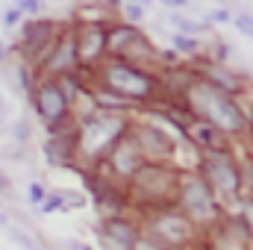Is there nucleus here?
Instances as JSON below:
<instances>
[{"label":"nucleus","instance_id":"obj_1","mask_svg":"<svg viewBox=\"0 0 253 250\" xmlns=\"http://www.w3.org/2000/svg\"><path fill=\"white\" fill-rule=\"evenodd\" d=\"M191 106L200 112L203 124L224 129V132H239L245 129V115L239 109V103L218 85L212 83H197L191 85Z\"/></svg>","mask_w":253,"mask_h":250},{"label":"nucleus","instance_id":"obj_2","mask_svg":"<svg viewBox=\"0 0 253 250\" xmlns=\"http://www.w3.org/2000/svg\"><path fill=\"white\" fill-rule=\"evenodd\" d=\"M106 85L118 97H126V100H144L156 88V83L141 68H132V65H126V62H112L106 68Z\"/></svg>","mask_w":253,"mask_h":250},{"label":"nucleus","instance_id":"obj_3","mask_svg":"<svg viewBox=\"0 0 253 250\" xmlns=\"http://www.w3.org/2000/svg\"><path fill=\"white\" fill-rule=\"evenodd\" d=\"M121 129H124V118H115V115L88 118L85 126H83V138H80V144H83V150H85V153L97 156V153H103V150L115 147V141H118Z\"/></svg>","mask_w":253,"mask_h":250},{"label":"nucleus","instance_id":"obj_4","mask_svg":"<svg viewBox=\"0 0 253 250\" xmlns=\"http://www.w3.org/2000/svg\"><path fill=\"white\" fill-rule=\"evenodd\" d=\"M206 186L221 191V194H236L239 191V168L236 159L227 150H209L206 153Z\"/></svg>","mask_w":253,"mask_h":250},{"label":"nucleus","instance_id":"obj_5","mask_svg":"<svg viewBox=\"0 0 253 250\" xmlns=\"http://www.w3.org/2000/svg\"><path fill=\"white\" fill-rule=\"evenodd\" d=\"M183 206L197 221L212 218V191L206 186V180H197V177L186 180V186H183Z\"/></svg>","mask_w":253,"mask_h":250},{"label":"nucleus","instance_id":"obj_6","mask_svg":"<svg viewBox=\"0 0 253 250\" xmlns=\"http://www.w3.org/2000/svg\"><path fill=\"white\" fill-rule=\"evenodd\" d=\"M39 112H42V118L47 121V124H56V121H62L65 109H68V97H65V91L56 85V83H47V85H42L39 88Z\"/></svg>","mask_w":253,"mask_h":250},{"label":"nucleus","instance_id":"obj_7","mask_svg":"<svg viewBox=\"0 0 253 250\" xmlns=\"http://www.w3.org/2000/svg\"><path fill=\"white\" fill-rule=\"evenodd\" d=\"M156 233L171 245H183L189 239V221L186 215H162L156 221Z\"/></svg>","mask_w":253,"mask_h":250},{"label":"nucleus","instance_id":"obj_8","mask_svg":"<svg viewBox=\"0 0 253 250\" xmlns=\"http://www.w3.org/2000/svg\"><path fill=\"white\" fill-rule=\"evenodd\" d=\"M138 153L144 150V153H153V156H159V153H168L171 150V138L162 132V129H156V126H141L138 129Z\"/></svg>","mask_w":253,"mask_h":250},{"label":"nucleus","instance_id":"obj_9","mask_svg":"<svg viewBox=\"0 0 253 250\" xmlns=\"http://www.w3.org/2000/svg\"><path fill=\"white\" fill-rule=\"evenodd\" d=\"M112 162H115V168L121 171V174H135L138 171V165H141V159H138V147L132 144V141H121V144H115L112 147Z\"/></svg>","mask_w":253,"mask_h":250},{"label":"nucleus","instance_id":"obj_10","mask_svg":"<svg viewBox=\"0 0 253 250\" xmlns=\"http://www.w3.org/2000/svg\"><path fill=\"white\" fill-rule=\"evenodd\" d=\"M103 50H106V30H100V27L85 30L83 39H80V44H77V56L94 59V56H100Z\"/></svg>","mask_w":253,"mask_h":250},{"label":"nucleus","instance_id":"obj_11","mask_svg":"<svg viewBox=\"0 0 253 250\" xmlns=\"http://www.w3.org/2000/svg\"><path fill=\"white\" fill-rule=\"evenodd\" d=\"M106 239H112V248L115 250H129L135 245V227L132 224H126L121 218H112L109 224H106Z\"/></svg>","mask_w":253,"mask_h":250},{"label":"nucleus","instance_id":"obj_12","mask_svg":"<svg viewBox=\"0 0 253 250\" xmlns=\"http://www.w3.org/2000/svg\"><path fill=\"white\" fill-rule=\"evenodd\" d=\"M138 42V30L135 27H115L112 33H106V47L112 53H124L126 44Z\"/></svg>","mask_w":253,"mask_h":250},{"label":"nucleus","instance_id":"obj_13","mask_svg":"<svg viewBox=\"0 0 253 250\" xmlns=\"http://www.w3.org/2000/svg\"><path fill=\"white\" fill-rule=\"evenodd\" d=\"M74 59H77V44H74L71 39H65L62 44H59V53L50 59V68L62 71V68H68V65H74Z\"/></svg>","mask_w":253,"mask_h":250},{"label":"nucleus","instance_id":"obj_14","mask_svg":"<svg viewBox=\"0 0 253 250\" xmlns=\"http://www.w3.org/2000/svg\"><path fill=\"white\" fill-rule=\"evenodd\" d=\"M191 135L197 138V144H203V147L215 150V126H209V124H203V121H197V124H191Z\"/></svg>","mask_w":253,"mask_h":250},{"label":"nucleus","instance_id":"obj_15","mask_svg":"<svg viewBox=\"0 0 253 250\" xmlns=\"http://www.w3.org/2000/svg\"><path fill=\"white\" fill-rule=\"evenodd\" d=\"M233 21H236V27H239V33H242V36L253 39V15H245V12H242V15H236Z\"/></svg>","mask_w":253,"mask_h":250},{"label":"nucleus","instance_id":"obj_16","mask_svg":"<svg viewBox=\"0 0 253 250\" xmlns=\"http://www.w3.org/2000/svg\"><path fill=\"white\" fill-rule=\"evenodd\" d=\"M174 24L180 27V33H197V30H203V24H197L191 18H180V15H174Z\"/></svg>","mask_w":253,"mask_h":250},{"label":"nucleus","instance_id":"obj_17","mask_svg":"<svg viewBox=\"0 0 253 250\" xmlns=\"http://www.w3.org/2000/svg\"><path fill=\"white\" fill-rule=\"evenodd\" d=\"M129 250H162V242L159 239H135V245Z\"/></svg>","mask_w":253,"mask_h":250},{"label":"nucleus","instance_id":"obj_18","mask_svg":"<svg viewBox=\"0 0 253 250\" xmlns=\"http://www.w3.org/2000/svg\"><path fill=\"white\" fill-rule=\"evenodd\" d=\"M9 236H12V239H15V242H18L24 250H39L33 242H30V239H27V236H24V233H21V230H15V227H9Z\"/></svg>","mask_w":253,"mask_h":250},{"label":"nucleus","instance_id":"obj_19","mask_svg":"<svg viewBox=\"0 0 253 250\" xmlns=\"http://www.w3.org/2000/svg\"><path fill=\"white\" fill-rule=\"evenodd\" d=\"M124 15L129 18V21H141V18H144V9H141V6H135V3H126Z\"/></svg>","mask_w":253,"mask_h":250},{"label":"nucleus","instance_id":"obj_20","mask_svg":"<svg viewBox=\"0 0 253 250\" xmlns=\"http://www.w3.org/2000/svg\"><path fill=\"white\" fill-rule=\"evenodd\" d=\"M174 47L183 50V53H191L197 44H194V39H183V36H177V39H174Z\"/></svg>","mask_w":253,"mask_h":250},{"label":"nucleus","instance_id":"obj_21","mask_svg":"<svg viewBox=\"0 0 253 250\" xmlns=\"http://www.w3.org/2000/svg\"><path fill=\"white\" fill-rule=\"evenodd\" d=\"M44 200V188L39 186V183H33L30 186V203H42Z\"/></svg>","mask_w":253,"mask_h":250},{"label":"nucleus","instance_id":"obj_22","mask_svg":"<svg viewBox=\"0 0 253 250\" xmlns=\"http://www.w3.org/2000/svg\"><path fill=\"white\" fill-rule=\"evenodd\" d=\"M245 224H248V230L253 236V203H245Z\"/></svg>","mask_w":253,"mask_h":250},{"label":"nucleus","instance_id":"obj_23","mask_svg":"<svg viewBox=\"0 0 253 250\" xmlns=\"http://www.w3.org/2000/svg\"><path fill=\"white\" fill-rule=\"evenodd\" d=\"M18 9H21V12H39V3H33V0H27V3H21Z\"/></svg>","mask_w":253,"mask_h":250},{"label":"nucleus","instance_id":"obj_24","mask_svg":"<svg viewBox=\"0 0 253 250\" xmlns=\"http://www.w3.org/2000/svg\"><path fill=\"white\" fill-rule=\"evenodd\" d=\"M18 15H21V9H12V12H6V18H3V21H6V24H15V21H18Z\"/></svg>","mask_w":253,"mask_h":250},{"label":"nucleus","instance_id":"obj_25","mask_svg":"<svg viewBox=\"0 0 253 250\" xmlns=\"http://www.w3.org/2000/svg\"><path fill=\"white\" fill-rule=\"evenodd\" d=\"M68 250H91L88 245H80V242H74V245H68Z\"/></svg>","mask_w":253,"mask_h":250},{"label":"nucleus","instance_id":"obj_26","mask_svg":"<svg viewBox=\"0 0 253 250\" xmlns=\"http://www.w3.org/2000/svg\"><path fill=\"white\" fill-rule=\"evenodd\" d=\"M0 121H6V100L0 97Z\"/></svg>","mask_w":253,"mask_h":250},{"label":"nucleus","instance_id":"obj_27","mask_svg":"<svg viewBox=\"0 0 253 250\" xmlns=\"http://www.w3.org/2000/svg\"><path fill=\"white\" fill-rule=\"evenodd\" d=\"M0 56H3V44H0Z\"/></svg>","mask_w":253,"mask_h":250},{"label":"nucleus","instance_id":"obj_28","mask_svg":"<svg viewBox=\"0 0 253 250\" xmlns=\"http://www.w3.org/2000/svg\"><path fill=\"white\" fill-rule=\"evenodd\" d=\"M251 118H253V112H251Z\"/></svg>","mask_w":253,"mask_h":250}]
</instances>
